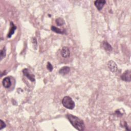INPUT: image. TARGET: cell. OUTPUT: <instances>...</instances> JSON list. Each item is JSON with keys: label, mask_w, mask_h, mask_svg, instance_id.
I'll list each match as a JSON object with an SVG mask.
<instances>
[{"label": "cell", "mask_w": 131, "mask_h": 131, "mask_svg": "<svg viewBox=\"0 0 131 131\" xmlns=\"http://www.w3.org/2000/svg\"><path fill=\"white\" fill-rule=\"evenodd\" d=\"M66 117L73 126H74L76 129L80 131H82L84 129L85 125L82 120L70 114H67Z\"/></svg>", "instance_id": "obj_1"}, {"label": "cell", "mask_w": 131, "mask_h": 131, "mask_svg": "<svg viewBox=\"0 0 131 131\" xmlns=\"http://www.w3.org/2000/svg\"><path fill=\"white\" fill-rule=\"evenodd\" d=\"M62 104L64 107L68 109L72 110L75 107V103L69 96H65L62 100Z\"/></svg>", "instance_id": "obj_2"}, {"label": "cell", "mask_w": 131, "mask_h": 131, "mask_svg": "<svg viewBox=\"0 0 131 131\" xmlns=\"http://www.w3.org/2000/svg\"><path fill=\"white\" fill-rule=\"evenodd\" d=\"M131 72L130 70L125 71L121 75V79L125 81L130 82L131 80Z\"/></svg>", "instance_id": "obj_3"}, {"label": "cell", "mask_w": 131, "mask_h": 131, "mask_svg": "<svg viewBox=\"0 0 131 131\" xmlns=\"http://www.w3.org/2000/svg\"><path fill=\"white\" fill-rule=\"evenodd\" d=\"M23 73L24 75L26 76L28 79H29L30 81H35V76L33 74L30 73V72H29V71L28 70V69H24L23 70Z\"/></svg>", "instance_id": "obj_4"}, {"label": "cell", "mask_w": 131, "mask_h": 131, "mask_svg": "<svg viewBox=\"0 0 131 131\" xmlns=\"http://www.w3.org/2000/svg\"><path fill=\"white\" fill-rule=\"evenodd\" d=\"M108 66L110 70L112 72L115 73L118 71V67L116 64L113 61H110L108 63Z\"/></svg>", "instance_id": "obj_5"}, {"label": "cell", "mask_w": 131, "mask_h": 131, "mask_svg": "<svg viewBox=\"0 0 131 131\" xmlns=\"http://www.w3.org/2000/svg\"><path fill=\"white\" fill-rule=\"evenodd\" d=\"M106 3V1H105V0H101V1L97 0V1H95L94 2V5L98 10H101L104 7Z\"/></svg>", "instance_id": "obj_6"}, {"label": "cell", "mask_w": 131, "mask_h": 131, "mask_svg": "<svg viewBox=\"0 0 131 131\" xmlns=\"http://www.w3.org/2000/svg\"><path fill=\"white\" fill-rule=\"evenodd\" d=\"M61 55L64 58H68L70 56L69 48L67 47H64L61 50Z\"/></svg>", "instance_id": "obj_7"}, {"label": "cell", "mask_w": 131, "mask_h": 131, "mask_svg": "<svg viewBox=\"0 0 131 131\" xmlns=\"http://www.w3.org/2000/svg\"><path fill=\"white\" fill-rule=\"evenodd\" d=\"M2 84L4 87L5 88H9L11 85V82L10 78L9 77H6L4 78L2 81Z\"/></svg>", "instance_id": "obj_8"}, {"label": "cell", "mask_w": 131, "mask_h": 131, "mask_svg": "<svg viewBox=\"0 0 131 131\" xmlns=\"http://www.w3.org/2000/svg\"><path fill=\"white\" fill-rule=\"evenodd\" d=\"M16 29H17V27L14 25L13 22H10V31L8 34L7 37L10 38L11 36L14 34Z\"/></svg>", "instance_id": "obj_9"}, {"label": "cell", "mask_w": 131, "mask_h": 131, "mask_svg": "<svg viewBox=\"0 0 131 131\" xmlns=\"http://www.w3.org/2000/svg\"><path fill=\"white\" fill-rule=\"evenodd\" d=\"M103 47L105 50L108 51H112L113 50V48L111 46L110 43L107 41H104L103 42Z\"/></svg>", "instance_id": "obj_10"}, {"label": "cell", "mask_w": 131, "mask_h": 131, "mask_svg": "<svg viewBox=\"0 0 131 131\" xmlns=\"http://www.w3.org/2000/svg\"><path fill=\"white\" fill-rule=\"evenodd\" d=\"M70 71V68L69 67H63L60 70L59 73L62 75H66Z\"/></svg>", "instance_id": "obj_11"}, {"label": "cell", "mask_w": 131, "mask_h": 131, "mask_svg": "<svg viewBox=\"0 0 131 131\" xmlns=\"http://www.w3.org/2000/svg\"><path fill=\"white\" fill-rule=\"evenodd\" d=\"M51 30L53 31V32H55L56 33H59V34H64L65 33V31L64 30H62L61 29H60V28H58L55 26H52L51 28Z\"/></svg>", "instance_id": "obj_12"}, {"label": "cell", "mask_w": 131, "mask_h": 131, "mask_svg": "<svg viewBox=\"0 0 131 131\" xmlns=\"http://www.w3.org/2000/svg\"><path fill=\"white\" fill-rule=\"evenodd\" d=\"M56 24L59 26H62L64 24L65 22H64V21L63 19L61 18H57V19H56Z\"/></svg>", "instance_id": "obj_13"}, {"label": "cell", "mask_w": 131, "mask_h": 131, "mask_svg": "<svg viewBox=\"0 0 131 131\" xmlns=\"http://www.w3.org/2000/svg\"><path fill=\"white\" fill-rule=\"evenodd\" d=\"M6 50L5 47H4L2 50L1 51V53H0V55H1V60H2L4 57L6 56Z\"/></svg>", "instance_id": "obj_14"}, {"label": "cell", "mask_w": 131, "mask_h": 131, "mask_svg": "<svg viewBox=\"0 0 131 131\" xmlns=\"http://www.w3.org/2000/svg\"><path fill=\"white\" fill-rule=\"evenodd\" d=\"M47 69H48L49 71L51 72V71L53 70V67L52 65H51V64L50 63L48 62V63H47Z\"/></svg>", "instance_id": "obj_15"}, {"label": "cell", "mask_w": 131, "mask_h": 131, "mask_svg": "<svg viewBox=\"0 0 131 131\" xmlns=\"http://www.w3.org/2000/svg\"><path fill=\"white\" fill-rule=\"evenodd\" d=\"M0 121H1V125H0V130H1L3 128H5L6 126V125L5 123L2 119L0 120Z\"/></svg>", "instance_id": "obj_16"}]
</instances>
